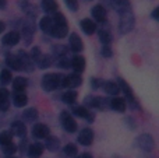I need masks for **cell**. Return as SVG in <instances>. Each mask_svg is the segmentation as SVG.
Listing matches in <instances>:
<instances>
[{
    "label": "cell",
    "mask_w": 159,
    "mask_h": 158,
    "mask_svg": "<svg viewBox=\"0 0 159 158\" xmlns=\"http://www.w3.org/2000/svg\"><path fill=\"white\" fill-rule=\"evenodd\" d=\"M53 21V28L50 31V35L55 36V38H64L69 32V28H67V21L64 18V16L61 13H55V17L52 18Z\"/></svg>",
    "instance_id": "6da1fadb"
},
{
    "label": "cell",
    "mask_w": 159,
    "mask_h": 158,
    "mask_svg": "<svg viewBox=\"0 0 159 158\" xmlns=\"http://www.w3.org/2000/svg\"><path fill=\"white\" fill-rule=\"evenodd\" d=\"M120 13V24H119V30L121 34H127L133 30L134 27V14L131 11V7H126L123 8Z\"/></svg>",
    "instance_id": "7a4b0ae2"
},
{
    "label": "cell",
    "mask_w": 159,
    "mask_h": 158,
    "mask_svg": "<svg viewBox=\"0 0 159 158\" xmlns=\"http://www.w3.org/2000/svg\"><path fill=\"white\" fill-rule=\"evenodd\" d=\"M61 84V76L57 73H49L42 78V87L45 91H55Z\"/></svg>",
    "instance_id": "3957f363"
},
{
    "label": "cell",
    "mask_w": 159,
    "mask_h": 158,
    "mask_svg": "<svg viewBox=\"0 0 159 158\" xmlns=\"http://www.w3.org/2000/svg\"><path fill=\"white\" fill-rule=\"evenodd\" d=\"M61 125H63L64 130H67L69 133H73V132L77 130V122L74 120V118L69 114V112H61Z\"/></svg>",
    "instance_id": "277c9868"
},
{
    "label": "cell",
    "mask_w": 159,
    "mask_h": 158,
    "mask_svg": "<svg viewBox=\"0 0 159 158\" xmlns=\"http://www.w3.org/2000/svg\"><path fill=\"white\" fill-rule=\"evenodd\" d=\"M119 88H120V91H123L124 95H126V102H130L131 108H137L134 94H133V91H131V88H130L129 84H127L124 80H119Z\"/></svg>",
    "instance_id": "5b68a950"
},
{
    "label": "cell",
    "mask_w": 159,
    "mask_h": 158,
    "mask_svg": "<svg viewBox=\"0 0 159 158\" xmlns=\"http://www.w3.org/2000/svg\"><path fill=\"white\" fill-rule=\"evenodd\" d=\"M137 144L140 146L144 151H152L155 147V142L149 134H141L137 140Z\"/></svg>",
    "instance_id": "8992f818"
},
{
    "label": "cell",
    "mask_w": 159,
    "mask_h": 158,
    "mask_svg": "<svg viewBox=\"0 0 159 158\" xmlns=\"http://www.w3.org/2000/svg\"><path fill=\"white\" fill-rule=\"evenodd\" d=\"M81 76L78 74H70L67 77H64V80H61V84L66 88H74V87H78L81 84Z\"/></svg>",
    "instance_id": "52a82bcc"
},
{
    "label": "cell",
    "mask_w": 159,
    "mask_h": 158,
    "mask_svg": "<svg viewBox=\"0 0 159 158\" xmlns=\"http://www.w3.org/2000/svg\"><path fill=\"white\" fill-rule=\"evenodd\" d=\"M78 142L81 143L82 146H91L93 142V133L91 129H84V130H81V133H80L78 136Z\"/></svg>",
    "instance_id": "ba28073f"
},
{
    "label": "cell",
    "mask_w": 159,
    "mask_h": 158,
    "mask_svg": "<svg viewBox=\"0 0 159 158\" xmlns=\"http://www.w3.org/2000/svg\"><path fill=\"white\" fill-rule=\"evenodd\" d=\"M32 134L35 139H45V137L49 136V129H48L45 125H42V123H38V125L34 126Z\"/></svg>",
    "instance_id": "9c48e42d"
},
{
    "label": "cell",
    "mask_w": 159,
    "mask_h": 158,
    "mask_svg": "<svg viewBox=\"0 0 159 158\" xmlns=\"http://www.w3.org/2000/svg\"><path fill=\"white\" fill-rule=\"evenodd\" d=\"M92 17L95 18V21H98V22H105L106 21V11H105L103 6L96 4L95 7L92 8Z\"/></svg>",
    "instance_id": "30bf717a"
},
{
    "label": "cell",
    "mask_w": 159,
    "mask_h": 158,
    "mask_svg": "<svg viewBox=\"0 0 159 158\" xmlns=\"http://www.w3.org/2000/svg\"><path fill=\"white\" fill-rule=\"evenodd\" d=\"M18 42H20V34L16 32V31L8 32L7 35H4V38H3V44L7 45V46H14V45H17Z\"/></svg>",
    "instance_id": "8fae6325"
},
{
    "label": "cell",
    "mask_w": 159,
    "mask_h": 158,
    "mask_svg": "<svg viewBox=\"0 0 159 158\" xmlns=\"http://www.w3.org/2000/svg\"><path fill=\"white\" fill-rule=\"evenodd\" d=\"M73 114H74L75 116H78V118H82V119L89 120V122H92L93 120V116L88 112L87 108H84V106H74V108H73Z\"/></svg>",
    "instance_id": "7c38bea8"
},
{
    "label": "cell",
    "mask_w": 159,
    "mask_h": 158,
    "mask_svg": "<svg viewBox=\"0 0 159 158\" xmlns=\"http://www.w3.org/2000/svg\"><path fill=\"white\" fill-rule=\"evenodd\" d=\"M109 105H110V108L117 112L126 111V100H123V98H119V97L113 98L112 101H109Z\"/></svg>",
    "instance_id": "4fadbf2b"
},
{
    "label": "cell",
    "mask_w": 159,
    "mask_h": 158,
    "mask_svg": "<svg viewBox=\"0 0 159 158\" xmlns=\"http://www.w3.org/2000/svg\"><path fill=\"white\" fill-rule=\"evenodd\" d=\"M81 28H82V31H84L87 35H92V34L96 31V24L92 21V20L85 18V20H82L81 21Z\"/></svg>",
    "instance_id": "5bb4252c"
},
{
    "label": "cell",
    "mask_w": 159,
    "mask_h": 158,
    "mask_svg": "<svg viewBox=\"0 0 159 158\" xmlns=\"http://www.w3.org/2000/svg\"><path fill=\"white\" fill-rule=\"evenodd\" d=\"M18 59L21 60V64H22V70H28V72H31L34 67V63H32V59L30 58V56L27 55V53H24L21 50V52L18 53Z\"/></svg>",
    "instance_id": "9a60e30c"
},
{
    "label": "cell",
    "mask_w": 159,
    "mask_h": 158,
    "mask_svg": "<svg viewBox=\"0 0 159 158\" xmlns=\"http://www.w3.org/2000/svg\"><path fill=\"white\" fill-rule=\"evenodd\" d=\"M71 67L74 69L75 73H82L85 69V60L81 56H74L71 59Z\"/></svg>",
    "instance_id": "2e32d148"
},
{
    "label": "cell",
    "mask_w": 159,
    "mask_h": 158,
    "mask_svg": "<svg viewBox=\"0 0 159 158\" xmlns=\"http://www.w3.org/2000/svg\"><path fill=\"white\" fill-rule=\"evenodd\" d=\"M43 153V146L41 143H36V144H32L30 148H28V157L30 158H39Z\"/></svg>",
    "instance_id": "e0dca14e"
},
{
    "label": "cell",
    "mask_w": 159,
    "mask_h": 158,
    "mask_svg": "<svg viewBox=\"0 0 159 158\" xmlns=\"http://www.w3.org/2000/svg\"><path fill=\"white\" fill-rule=\"evenodd\" d=\"M70 49H71L73 52H80V50H82V41L80 39V36L77 34H71V36H70Z\"/></svg>",
    "instance_id": "ac0fdd59"
},
{
    "label": "cell",
    "mask_w": 159,
    "mask_h": 158,
    "mask_svg": "<svg viewBox=\"0 0 159 158\" xmlns=\"http://www.w3.org/2000/svg\"><path fill=\"white\" fill-rule=\"evenodd\" d=\"M11 130H13V133L18 137H22L25 133H27V128H25V125L22 122H20V120H17V122H14L13 125H11Z\"/></svg>",
    "instance_id": "d6986e66"
},
{
    "label": "cell",
    "mask_w": 159,
    "mask_h": 158,
    "mask_svg": "<svg viewBox=\"0 0 159 158\" xmlns=\"http://www.w3.org/2000/svg\"><path fill=\"white\" fill-rule=\"evenodd\" d=\"M85 102H87L88 106H92V108H103L105 106V100L101 97H88L87 100H85Z\"/></svg>",
    "instance_id": "ffe728a7"
},
{
    "label": "cell",
    "mask_w": 159,
    "mask_h": 158,
    "mask_svg": "<svg viewBox=\"0 0 159 158\" xmlns=\"http://www.w3.org/2000/svg\"><path fill=\"white\" fill-rule=\"evenodd\" d=\"M28 98L27 95L24 94V92H14V97H13V102L16 106H18V108H21V106H25V104H27Z\"/></svg>",
    "instance_id": "44dd1931"
},
{
    "label": "cell",
    "mask_w": 159,
    "mask_h": 158,
    "mask_svg": "<svg viewBox=\"0 0 159 158\" xmlns=\"http://www.w3.org/2000/svg\"><path fill=\"white\" fill-rule=\"evenodd\" d=\"M39 25H41V30L43 31L45 34H50V31H52L53 28V21L50 17H43V18L41 20V22H39Z\"/></svg>",
    "instance_id": "7402d4cb"
},
{
    "label": "cell",
    "mask_w": 159,
    "mask_h": 158,
    "mask_svg": "<svg viewBox=\"0 0 159 158\" xmlns=\"http://www.w3.org/2000/svg\"><path fill=\"white\" fill-rule=\"evenodd\" d=\"M103 88L107 94L110 95H117L120 92V88H119V84L117 83H113V81H107V83L103 84Z\"/></svg>",
    "instance_id": "603a6c76"
},
{
    "label": "cell",
    "mask_w": 159,
    "mask_h": 158,
    "mask_svg": "<svg viewBox=\"0 0 159 158\" xmlns=\"http://www.w3.org/2000/svg\"><path fill=\"white\" fill-rule=\"evenodd\" d=\"M42 7L46 13H56L57 3H56V0H42Z\"/></svg>",
    "instance_id": "cb8c5ba5"
},
{
    "label": "cell",
    "mask_w": 159,
    "mask_h": 158,
    "mask_svg": "<svg viewBox=\"0 0 159 158\" xmlns=\"http://www.w3.org/2000/svg\"><path fill=\"white\" fill-rule=\"evenodd\" d=\"M0 109L7 111L8 109V91L7 90H0Z\"/></svg>",
    "instance_id": "d4e9b609"
},
{
    "label": "cell",
    "mask_w": 159,
    "mask_h": 158,
    "mask_svg": "<svg viewBox=\"0 0 159 158\" xmlns=\"http://www.w3.org/2000/svg\"><path fill=\"white\" fill-rule=\"evenodd\" d=\"M7 64L10 69H14V70H22V64H21V60H20L17 56H8L7 58Z\"/></svg>",
    "instance_id": "484cf974"
},
{
    "label": "cell",
    "mask_w": 159,
    "mask_h": 158,
    "mask_svg": "<svg viewBox=\"0 0 159 158\" xmlns=\"http://www.w3.org/2000/svg\"><path fill=\"white\" fill-rule=\"evenodd\" d=\"M13 87H14V91H16V92H21V91H24L25 87H27V80H25V78H22V77H17V78H14V84H13Z\"/></svg>",
    "instance_id": "4316f807"
},
{
    "label": "cell",
    "mask_w": 159,
    "mask_h": 158,
    "mask_svg": "<svg viewBox=\"0 0 159 158\" xmlns=\"http://www.w3.org/2000/svg\"><path fill=\"white\" fill-rule=\"evenodd\" d=\"M63 102L64 104H69V105H73V104L75 102V100H77V92L75 91H67L63 94Z\"/></svg>",
    "instance_id": "83f0119b"
},
{
    "label": "cell",
    "mask_w": 159,
    "mask_h": 158,
    "mask_svg": "<svg viewBox=\"0 0 159 158\" xmlns=\"http://www.w3.org/2000/svg\"><path fill=\"white\" fill-rule=\"evenodd\" d=\"M110 3H112V6L117 11H121L123 8H126V7H129L130 6L129 0H110Z\"/></svg>",
    "instance_id": "f1b7e54d"
},
{
    "label": "cell",
    "mask_w": 159,
    "mask_h": 158,
    "mask_svg": "<svg viewBox=\"0 0 159 158\" xmlns=\"http://www.w3.org/2000/svg\"><path fill=\"white\" fill-rule=\"evenodd\" d=\"M10 143H13V136H11L8 132H3V133H0V146H7L10 144Z\"/></svg>",
    "instance_id": "f546056e"
},
{
    "label": "cell",
    "mask_w": 159,
    "mask_h": 158,
    "mask_svg": "<svg viewBox=\"0 0 159 158\" xmlns=\"http://www.w3.org/2000/svg\"><path fill=\"white\" fill-rule=\"evenodd\" d=\"M13 80V76H11V72L10 70H3L2 73H0V83L2 84H8L10 81Z\"/></svg>",
    "instance_id": "4dcf8cb0"
},
{
    "label": "cell",
    "mask_w": 159,
    "mask_h": 158,
    "mask_svg": "<svg viewBox=\"0 0 159 158\" xmlns=\"http://www.w3.org/2000/svg\"><path fill=\"white\" fill-rule=\"evenodd\" d=\"M36 116H38V112L35 111V109H27V111L24 112V119L28 120V122H32V120L36 119Z\"/></svg>",
    "instance_id": "1f68e13d"
},
{
    "label": "cell",
    "mask_w": 159,
    "mask_h": 158,
    "mask_svg": "<svg viewBox=\"0 0 159 158\" xmlns=\"http://www.w3.org/2000/svg\"><path fill=\"white\" fill-rule=\"evenodd\" d=\"M99 39H101V42L103 45H109L110 41H112V36H110V34L107 31H99Z\"/></svg>",
    "instance_id": "d6a6232c"
},
{
    "label": "cell",
    "mask_w": 159,
    "mask_h": 158,
    "mask_svg": "<svg viewBox=\"0 0 159 158\" xmlns=\"http://www.w3.org/2000/svg\"><path fill=\"white\" fill-rule=\"evenodd\" d=\"M64 154L69 157H74L75 154H77V147H75L74 144H67L66 147H64Z\"/></svg>",
    "instance_id": "836d02e7"
},
{
    "label": "cell",
    "mask_w": 159,
    "mask_h": 158,
    "mask_svg": "<svg viewBox=\"0 0 159 158\" xmlns=\"http://www.w3.org/2000/svg\"><path fill=\"white\" fill-rule=\"evenodd\" d=\"M46 146H48V148L49 150H52V151H55L56 148L59 147V142L55 139V137H49L48 139V143H46Z\"/></svg>",
    "instance_id": "e575fe53"
},
{
    "label": "cell",
    "mask_w": 159,
    "mask_h": 158,
    "mask_svg": "<svg viewBox=\"0 0 159 158\" xmlns=\"http://www.w3.org/2000/svg\"><path fill=\"white\" fill-rule=\"evenodd\" d=\"M38 63H39V67H41V69H46L48 66H50V58L49 56H41Z\"/></svg>",
    "instance_id": "d590c367"
},
{
    "label": "cell",
    "mask_w": 159,
    "mask_h": 158,
    "mask_svg": "<svg viewBox=\"0 0 159 158\" xmlns=\"http://www.w3.org/2000/svg\"><path fill=\"white\" fill-rule=\"evenodd\" d=\"M32 34H34V25L27 24V25L24 27V35L28 36V41H27V42H30L31 39H32Z\"/></svg>",
    "instance_id": "8d00e7d4"
},
{
    "label": "cell",
    "mask_w": 159,
    "mask_h": 158,
    "mask_svg": "<svg viewBox=\"0 0 159 158\" xmlns=\"http://www.w3.org/2000/svg\"><path fill=\"white\" fill-rule=\"evenodd\" d=\"M3 153L7 154V156L14 154L16 153V146H14L13 143H10V144H7V146H3Z\"/></svg>",
    "instance_id": "74e56055"
},
{
    "label": "cell",
    "mask_w": 159,
    "mask_h": 158,
    "mask_svg": "<svg viewBox=\"0 0 159 158\" xmlns=\"http://www.w3.org/2000/svg\"><path fill=\"white\" fill-rule=\"evenodd\" d=\"M64 2H66L67 7H69L70 10H73V11L78 10V2L77 0H64Z\"/></svg>",
    "instance_id": "f35d334b"
},
{
    "label": "cell",
    "mask_w": 159,
    "mask_h": 158,
    "mask_svg": "<svg viewBox=\"0 0 159 158\" xmlns=\"http://www.w3.org/2000/svg\"><path fill=\"white\" fill-rule=\"evenodd\" d=\"M41 50L38 49V48H34L32 49V62H39V59H41Z\"/></svg>",
    "instance_id": "ab89813d"
},
{
    "label": "cell",
    "mask_w": 159,
    "mask_h": 158,
    "mask_svg": "<svg viewBox=\"0 0 159 158\" xmlns=\"http://www.w3.org/2000/svg\"><path fill=\"white\" fill-rule=\"evenodd\" d=\"M102 55H103V58H112V49H110L109 46H103V49H102Z\"/></svg>",
    "instance_id": "60d3db41"
},
{
    "label": "cell",
    "mask_w": 159,
    "mask_h": 158,
    "mask_svg": "<svg viewBox=\"0 0 159 158\" xmlns=\"http://www.w3.org/2000/svg\"><path fill=\"white\" fill-rule=\"evenodd\" d=\"M77 158H92V156L88 153H84V154H81V156H78Z\"/></svg>",
    "instance_id": "b9f144b4"
},
{
    "label": "cell",
    "mask_w": 159,
    "mask_h": 158,
    "mask_svg": "<svg viewBox=\"0 0 159 158\" xmlns=\"http://www.w3.org/2000/svg\"><path fill=\"white\" fill-rule=\"evenodd\" d=\"M91 86H93V87H99V86H101V83H99L98 80H93V81H91Z\"/></svg>",
    "instance_id": "7bdbcfd3"
},
{
    "label": "cell",
    "mask_w": 159,
    "mask_h": 158,
    "mask_svg": "<svg viewBox=\"0 0 159 158\" xmlns=\"http://www.w3.org/2000/svg\"><path fill=\"white\" fill-rule=\"evenodd\" d=\"M158 13H159V8H155L154 13H152V17H154V18H158Z\"/></svg>",
    "instance_id": "ee69618b"
},
{
    "label": "cell",
    "mask_w": 159,
    "mask_h": 158,
    "mask_svg": "<svg viewBox=\"0 0 159 158\" xmlns=\"http://www.w3.org/2000/svg\"><path fill=\"white\" fill-rule=\"evenodd\" d=\"M6 6V0H0V8H3Z\"/></svg>",
    "instance_id": "f6af8a7d"
},
{
    "label": "cell",
    "mask_w": 159,
    "mask_h": 158,
    "mask_svg": "<svg viewBox=\"0 0 159 158\" xmlns=\"http://www.w3.org/2000/svg\"><path fill=\"white\" fill-rule=\"evenodd\" d=\"M3 30H4V24H3V22L0 21V34L3 32Z\"/></svg>",
    "instance_id": "bcb514c9"
},
{
    "label": "cell",
    "mask_w": 159,
    "mask_h": 158,
    "mask_svg": "<svg viewBox=\"0 0 159 158\" xmlns=\"http://www.w3.org/2000/svg\"><path fill=\"white\" fill-rule=\"evenodd\" d=\"M7 158H16V157H7Z\"/></svg>",
    "instance_id": "7dc6e473"
}]
</instances>
